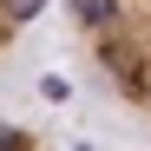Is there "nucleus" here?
Returning a JSON list of instances; mask_svg holds the SVG:
<instances>
[{"instance_id": "3", "label": "nucleus", "mask_w": 151, "mask_h": 151, "mask_svg": "<svg viewBox=\"0 0 151 151\" xmlns=\"http://www.w3.org/2000/svg\"><path fill=\"white\" fill-rule=\"evenodd\" d=\"M0 151H53V145H46L40 132H27V125H7V118H0Z\"/></svg>"}, {"instance_id": "2", "label": "nucleus", "mask_w": 151, "mask_h": 151, "mask_svg": "<svg viewBox=\"0 0 151 151\" xmlns=\"http://www.w3.org/2000/svg\"><path fill=\"white\" fill-rule=\"evenodd\" d=\"M40 13H46V0H0V46H13Z\"/></svg>"}, {"instance_id": "1", "label": "nucleus", "mask_w": 151, "mask_h": 151, "mask_svg": "<svg viewBox=\"0 0 151 151\" xmlns=\"http://www.w3.org/2000/svg\"><path fill=\"white\" fill-rule=\"evenodd\" d=\"M72 20L125 105L151 112V0H72Z\"/></svg>"}]
</instances>
